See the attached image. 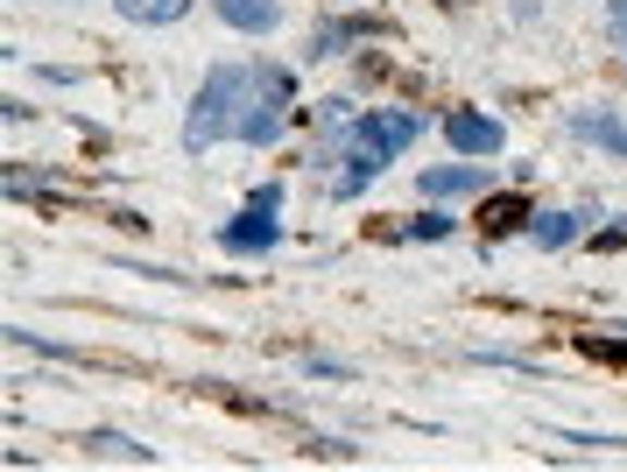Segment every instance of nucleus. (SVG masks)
Wrapping results in <instances>:
<instances>
[{"label":"nucleus","mask_w":627,"mask_h":472,"mask_svg":"<svg viewBox=\"0 0 627 472\" xmlns=\"http://www.w3.org/2000/svg\"><path fill=\"white\" fill-rule=\"evenodd\" d=\"M254 85V71H241V64H219L212 78H205V92H198V107H190V121H184V149L198 156V149H212L219 135H226L233 121H241V92Z\"/></svg>","instance_id":"1"},{"label":"nucleus","mask_w":627,"mask_h":472,"mask_svg":"<svg viewBox=\"0 0 627 472\" xmlns=\"http://www.w3.org/2000/svg\"><path fill=\"white\" fill-rule=\"evenodd\" d=\"M409 141H416V121H409V113H367V121L353 127V149H367V156H381V162L402 156Z\"/></svg>","instance_id":"2"},{"label":"nucleus","mask_w":627,"mask_h":472,"mask_svg":"<svg viewBox=\"0 0 627 472\" xmlns=\"http://www.w3.org/2000/svg\"><path fill=\"white\" fill-rule=\"evenodd\" d=\"M444 141H452L458 156H494L501 149V121H487V113H452V121H444Z\"/></svg>","instance_id":"3"},{"label":"nucleus","mask_w":627,"mask_h":472,"mask_svg":"<svg viewBox=\"0 0 627 472\" xmlns=\"http://www.w3.org/2000/svg\"><path fill=\"white\" fill-rule=\"evenodd\" d=\"M466 190H487L480 162H444V170H423V198H466Z\"/></svg>","instance_id":"4"},{"label":"nucleus","mask_w":627,"mask_h":472,"mask_svg":"<svg viewBox=\"0 0 627 472\" xmlns=\"http://www.w3.org/2000/svg\"><path fill=\"white\" fill-rule=\"evenodd\" d=\"M219 240H226L233 254H254V247H275V212H254V204H247V219H241V226H226Z\"/></svg>","instance_id":"5"},{"label":"nucleus","mask_w":627,"mask_h":472,"mask_svg":"<svg viewBox=\"0 0 627 472\" xmlns=\"http://www.w3.org/2000/svg\"><path fill=\"white\" fill-rule=\"evenodd\" d=\"M219 14H226L233 28H247V36H268V28H275V0H219Z\"/></svg>","instance_id":"6"},{"label":"nucleus","mask_w":627,"mask_h":472,"mask_svg":"<svg viewBox=\"0 0 627 472\" xmlns=\"http://www.w3.org/2000/svg\"><path fill=\"white\" fill-rule=\"evenodd\" d=\"M85 451H93V459H134V465H156V451L134 445V437H121V431H93V437H85Z\"/></svg>","instance_id":"7"},{"label":"nucleus","mask_w":627,"mask_h":472,"mask_svg":"<svg viewBox=\"0 0 627 472\" xmlns=\"http://www.w3.org/2000/svg\"><path fill=\"white\" fill-rule=\"evenodd\" d=\"M521 219H529V204H521V198H487V204H480V233H487V240L515 233Z\"/></svg>","instance_id":"8"},{"label":"nucleus","mask_w":627,"mask_h":472,"mask_svg":"<svg viewBox=\"0 0 627 472\" xmlns=\"http://www.w3.org/2000/svg\"><path fill=\"white\" fill-rule=\"evenodd\" d=\"M233 135H241V141H254V149H268V141L282 135V113H275V107H247L241 121H233Z\"/></svg>","instance_id":"9"},{"label":"nucleus","mask_w":627,"mask_h":472,"mask_svg":"<svg viewBox=\"0 0 627 472\" xmlns=\"http://www.w3.org/2000/svg\"><path fill=\"white\" fill-rule=\"evenodd\" d=\"M578 135H586V141H600V149H627V127L614 121V113H578Z\"/></svg>","instance_id":"10"},{"label":"nucleus","mask_w":627,"mask_h":472,"mask_svg":"<svg viewBox=\"0 0 627 472\" xmlns=\"http://www.w3.org/2000/svg\"><path fill=\"white\" fill-rule=\"evenodd\" d=\"M536 240L543 247H571L578 240V212H543L536 219Z\"/></svg>","instance_id":"11"},{"label":"nucleus","mask_w":627,"mask_h":472,"mask_svg":"<svg viewBox=\"0 0 627 472\" xmlns=\"http://www.w3.org/2000/svg\"><path fill=\"white\" fill-rule=\"evenodd\" d=\"M184 8H190V0H121L127 22H176Z\"/></svg>","instance_id":"12"},{"label":"nucleus","mask_w":627,"mask_h":472,"mask_svg":"<svg viewBox=\"0 0 627 472\" xmlns=\"http://www.w3.org/2000/svg\"><path fill=\"white\" fill-rule=\"evenodd\" d=\"M452 233V219L444 212H430V219H409V240H444Z\"/></svg>","instance_id":"13"},{"label":"nucleus","mask_w":627,"mask_h":472,"mask_svg":"<svg viewBox=\"0 0 627 472\" xmlns=\"http://www.w3.org/2000/svg\"><path fill=\"white\" fill-rule=\"evenodd\" d=\"M578 346H586L592 360H606V367H627V346H614V338H578Z\"/></svg>","instance_id":"14"},{"label":"nucleus","mask_w":627,"mask_h":472,"mask_svg":"<svg viewBox=\"0 0 627 472\" xmlns=\"http://www.w3.org/2000/svg\"><path fill=\"white\" fill-rule=\"evenodd\" d=\"M247 204H254V212H282V184H261Z\"/></svg>","instance_id":"15"},{"label":"nucleus","mask_w":627,"mask_h":472,"mask_svg":"<svg viewBox=\"0 0 627 472\" xmlns=\"http://www.w3.org/2000/svg\"><path fill=\"white\" fill-rule=\"evenodd\" d=\"M444 8H466V0H444Z\"/></svg>","instance_id":"16"}]
</instances>
